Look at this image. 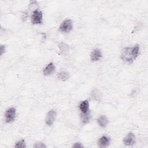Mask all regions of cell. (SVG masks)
<instances>
[{
    "label": "cell",
    "mask_w": 148,
    "mask_h": 148,
    "mask_svg": "<svg viewBox=\"0 0 148 148\" xmlns=\"http://www.w3.org/2000/svg\"><path fill=\"white\" fill-rule=\"evenodd\" d=\"M131 52L134 60H135L138 56V54L139 53V46L138 45H136L132 47Z\"/></svg>",
    "instance_id": "15"
},
{
    "label": "cell",
    "mask_w": 148,
    "mask_h": 148,
    "mask_svg": "<svg viewBox=\"0 0 148 148\" xmlns=\"http://www.w3.org/2000/svg\"><path fill=\"white\" fill-rule=\"evenodd\" d=\"M80 119L83 124L87 123L90 119V111L86 113H81Z\"/></svg>",
    "instance_id": "13"
},
{
    "label": "cell",
    "mask_w": 148,
    "mask_h": 148,
    "mask_svg": "<svg viewBox=\"0 0 148 148\" xmlns=\"http://www.w3.org/2000/svg\"><path fill=\"white\" fill-rule=\"evenodd\" d=\"M55 69H56V66L54 63L51 62H49L43 69V73L46 76H50L54 72Z\"/></svg>",
    "instance_id": "8"
},
{
    "label": "cell",
    "mask_w": 148,
    "mask_h": 148,
    "mask_svg": "<svg viewBox=\"0 0 148 148\" xmlns=\"http://www.w3.org/2000/svg\"><path fill=\"white\" fill-rule=\"evenodd\" d=\"M43 20V14L42 12L39 9H36L32 12L31 20L33 24H40L42 23Z\"/></svg>",
    "instance_id": "3"
},
{
    "label": "cell",
    "mask_w": 148,
    "mask_h": 148,
    "mask_svg": "<svg viewBox=\"0 0 148 148\" xmlns=\"http://www.w3.org/2000/svg\"><path fill=\"white\" fill-rule=\"evenodd\" d=\"M38 4L37 1H30L29 3V9L30 10L33 9V11H34L36 9H38Z\"/></svg>",
    "instance_id": "18"
},
{
    "label": "cell",
    "mask_w": 148,
    "mask_h": 148,
    "mask_svg": "<svg viewBox=\"0 0 148 148\" xmlns=\"http://www.w3.org/2000/svg\"><path fill=\"white\" fill-rule=\"evenodd\" d=\"M131 49L132 47H125L121 53V59L128 63V64H131L133 62L134 58L132 56V52H131Z\"/></svg>",
    "instance_id": "1"
},
{
    "label": "cell",
    "mask_w": 148,
    "mask_h": 148,
    "mask_svg": "<svg viewBox=\"0 0 148 148\" xmlns=\"http://www.w3.org/2000/svg\"><path fill=\"white\" fill-rule=\"evenodd\" d=\"M14 147L16 148H25L27 147L26 143L24 139H21L17 142L14 145Z\"/></svg>",
    "instance_id": "16"
},
{
    "label": "cell",
    "mask_w": 148,
    "mask_h": 148,
    "mask_svg": "<svg viewBox=\"0 0 148 148\" xmlns=\"http://www.w3.org/2000/svg\"><path fill=\"white\" fill-rule=\"evenodd\" d=\"M102 57V52L101 50L98 48L94 49L90 54V59L92 61H98L101 59Z\"/></svg>",
    "instance_id": "7"
},
{
    "label": "cell",
    "mask_w": 148,
    "mask_h": 148,
    "mask_svg": "<svg viewBox=\"0 0 148 148\" xmlns=\"http://www.w3.org/2000/svg\"><path fill=\"white\" fill-rule=\"evenodd\" d=\"M16 116V109L14 107L8 109L5 113V119L7 123H10L14 121Z\"/></svg>",
    "instance_id": "4"
},
{
    "label": "cell",
    "mask_w": 148,
    "mask_h": 148,
    "mask_svg": "<svg viewBox=\"0 0 148 148\" xmlns=\"http://www.w3.org/2000/svg\"><path fill=\"white\" fill-rule=\"evenodd\" d=\"M123 143L126 146H131L135 143L136 137L134 133L129 132L123 140Z\"/></svg>",
    "instance_id": "6"
},
{
    "label": "cell",
    "mask_w": 148,
    "mask_h": 148,
    "mask_svg": "<svg viewBox=\"0 0 148 148\" xmlns=\"http://www.w3.org/2000/svg\"><path fill=\"white\" fill-rule=\"evenodd\" d=\"M57 78L61 81H66L69 78V74L66 71H61L57 74Z\"/></svg>",
    "instance_id": "12"
},
{
    "label": "cell",
    "mask_w": 148,
    "mask_h": 148,
    "mask_svg": "<svg viewBox=\"0 0 148 148\" xmlns=\"http://www.w3.org/2000/svg\"><path fill=\"white\" fill-rule=\"evenodd\" d=\"M97 123L101 128H105L108 123L109 120L108 117L105 115H101L98 119H97Z\"/></svg>",
    "instance_id": "11"
},
{
    "label": "cell",
    "mask_w": 148,
    "mask_h": 148,
    "mask_svg": "<svg viewBox=\"0 0 148 148\" xmlns=\"http://www.w3.org/2000/svg\"><path fill=\"white\" fill-rule=\"evenodd\" d=\"M0 52H1V55L2 56L5 52V46L4 45H1L0 46Z\"/></svg>",
    "instance_id": "21"
},
{
    "label": "cell",
    "mask_w": 148,
    "mask_h": 148,
    "mask_svg": "<svg viewBox=\"0 0 148 148\" xmlns=\"http://www.w3.org/2000/svg\"><path fill=\"white\" fill-rule=\"evenodd\" d=\"M59 47H60V49L61 50V51L62 52H64V53L68 52L69 50V46L66 43H63V42H61V43H60Z\"/></svg>",
    "instance_id": "17"
},
{
    "label": "cell",
    "mask_w": 148,
    "mask_h": 148,
    "mask_svg": "<svg viewBox=\"0 0 148 148\" xmlns=\"http://www.w3.org/2000/svg\"><path fill=\"white\" fill-rule=\"evenodd\" d=\"M73 28V23L71 19H66L64 20L59 26L58 29L61 32L68 33L72 31Z\"/></svg>",
    "instance_id": "2"
},
{
    "label": "cell",
    "mask_w": 148,
    "mask_h": 148,
    "mask_svg": "<svg viewBox=\"0 0 148 148\" xmlns=\"http://www.w3.org/2000/svg\"><path fill=\"white\" fill-rule=\"evenodd\" d=\"M110 143V138L107 136H102L100 137L98 141V145L99 147H108Z\"/></svg>",
    "instance_id": "9"
},
{
    "label": "cell",
    "mask_w": 148,
    "mask_h": 148,
    "mask_svg": "<svg viewBox=\"0 0 148 148\" xmlns=\"http://www.w3.org/2000/svg\"><path fill=\"white\" fill-rule=\"evenodd\" d=\"M34 147L35 148H42V147H46V146L45 145V143L42 142H37L35 143L34 145Z\"/></svg>",
    "instance_id": "19"
},
{
    "label": "cell",
    "mask_w": 148,
    "mask_h": 148,
    "mask_svg": "<svg viewBox=\"0 0 148 148\" xmlns=\"http://www.w3.org/2000/svg\"><path fill=\"white\" fill-rule=\"evenodd\" d=\"M84 147L83 145L80 142H76L72 146V147H75V148H81V147Z\"/></svg>",
    "instance_id": "20"
},
{
    "label": "cell",
    "mask_w": 148,
    "mask_h": 148,
    "mask_svg": "<svg viewBox=\"0 0 148 148\" xmlns=\"http://www.w3.org/2000/svg\"><path fill=\"white\" fill-rule=\"evenodd\" d=\"M79 108L81 113H86L89 110V102L88 100H83L80 102L79 105Z\"/></svg>",
    "instance_id": "10"
},
{
    "label": "cell",
    "mask_w": 148,
    "mask_h": 148,
    "mask_svg": "<svg viewBox=\"0 0 148 148\" xmlns=\"http://www.w3.org/2000/svg\"><path fill=\"white\" fill-rule=\"evenodd\" d=\"M57 115V112L56 110L52 109L49 110L45 118V123L46 125L49 126H51L54 123L56 117Z\"/></svg>",
    "instance_id": "5"
},
{
    "label": "cell",
    "mask_w": 148,
    "mask_h": 148,
    "mask_svg": "<svg viewBox=\"0 0 148 148\" xmlns=\"http://www.w3.org/2000/svg\"><path fill=\"white\" fill-rule=\"evenodd\" d=\"M92 98L95 99L96 101H99L101 99V93L97 89H94L91 92Z\"/></svg>",
    "instance_id": "14"
}]
</instances>
